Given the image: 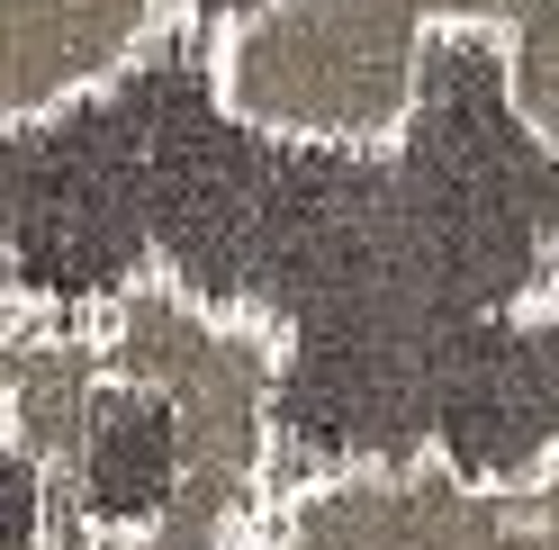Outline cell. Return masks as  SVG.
Listing matches in <instances>:
<instances>
[{
	"instance_id": "3957f363",
	"label": "cell",
	"mask_w": 559,
	"mask_h": 550,
	"mask_svg": "<svg viewBox=\"0 0 559 550\" xmlns=\"http://www.w3.org/2000/svg\"><path fill=\"white\" fill-rule=\"evenodd\" d=\"M163 27H181V0H0V127L118 82Z\"/></svg>"
},
{
	"instance_id": "5b68a950",
	"label": "cell",
	"mask_w": 559,
	"mask_h": 550,
	"mask_svg": "<svg viewBox=\"0 0 559 550\" xmlns=\"http://www.w3.org/2000/svg\"><path fill=\"white\" fill-rule=\"evenodd\" d=\"M55 524V488H46V461L27 442L0 433V550H37Z\"/></svg>"
},
{
	"instance_id": "9c48e42d",
	"label": "cell",
	"mask_w": 559,
	"mask_h": 550,
	"mask_svg": "<svg viewBox=\"0 0 559 550\" xmlns=\"http://www.w3.org/2000/svg\"><path fill=\"white\" fill-rule=\"evenodd\" d=\"M533 488H542V505H550V514H559V452H550V461H542V469H533Z\"/></svg>"
},
{
	"instance_id": "6da1fadb",
	"label": "cell",
	"mask_w": 559,
	"mask_h": 550,
	"mask_svg": "<svg viewBox=\"0 0 559 550\" xmlns=\"http://www.w3.org/2000/svg\"><path fill=\"white\" fill-rule=\"evenodd\" d=\"M433 37L425 0H253L207 27V82L289 145H389L425 99Z\"/></svg>"
},
{
	"instance_id": "52a82bcc",
	"label": "cell",
	"mask_w": 559,
	"mask_h": 550,
	"mask_svg": "<svg viewBox=\"0 0 559 550\" xmlns=\"http://www.w3.org/2000/svg\"><path fill=\"white\" fill-rule=\"evenodd\" d=\"M37 550H135V541H109V533H91V524H63V514H55Z\"/></svg>"
},
{
	"instance_id": "277c9868",
	"label": "cell",
	"mask_w": 559,
	"mask_h": 550,
	"mask_svg": "<svg viewBox=\"0 0 559 550\" xmlns=\"http://www.w3.org/2000/svg\"><path fill=\"white\" fill-rule=\"evenodd\" d=\"M487 27H497L506 91H514L523 127H533L542 145H559V0H497Z\"/></svg>"
},
{
	"instance_id": "ba28073f",
	"label": "cell",
	"mask_w": 559,
	"mask_h": 550,
	"mask_svg": "<svg viewBox=\"0 0 559 550\" xmlns=\"http://www.w3.org/2000/svg\"><path fill=\"white\" fill-rule=\"evenodd\" d=\"M235 10H253V0H181V19H190V27H226Z\"/></svg>"
},
{
	"instance_id": "7a4b0ae2",
	"label": "cell",
	"mask_w": 559,
	"mask_h": 550,
	"mask_svg": "<svg viewBox=\"0 0 559 550\" xmlns=\"http://www.w3.org/2000/svg\"><path fill=\"white\" fill-rule=\"evenodd\" d=\"M235 550H559L533 478H469L451 461H353L280 478Z\"/></svg>"
},
{
	"instance_id": "8992f818",
	"label": "cell",
	"mask_w": 559,
	"mask_h": 550,
	"mask_svg": "<svg viewBox=\"0 0 559 550\" xmlns=\"http://www.w3.org/2000/svg\"><path fill=\"white\" fill-rule=\"evenodd\" d=\"M27 316H37V307H27V298L10 289V271H0V406H10V370H19V343H27Z\"/></svg>"
}]
</instances>
